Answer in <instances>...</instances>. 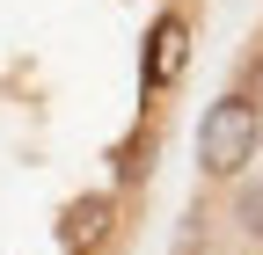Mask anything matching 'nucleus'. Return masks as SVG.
<instances>
[{
	"label": "nucleus",
	"mask_w": 263,
	"mask_h": 255,
	"mask_svg": "<svg viewBox=\"0 0 263 255\" xmlns=\"http://www.w3.org/2000/svg\"><path fill=\"white\" fill-rule=\"evenodd\" d=\"M263 146V102L256 95H219V102L205 110V124H197V168L234 182Z\"/></svg>",
	"instance_id": "nucleus-1"
},
{
	"label": "nucleus",
	"mask_w": 263,
	"mask_h": 255,
	"mask_svg": "<svg viewBox=\"0 0 263 255\" xmlns=\"http://www.w3.org/2000/svg\"><path fill=\"white\" fill-rule=\"evenodd\" d=\"M110 226H117V197H110V189H88V197H73L59 211V248L66 255H95L110 241Z\"/></svg>",
	"instance_id": "nucleus-2"
},
{
	"label": "nucleus",
	"mask_w": 263,
	"mask_h": 255,
	"mask_svg": "<svg viewBox=\"0 0 263 255\" xmlns=\"http://www.w3.org/2000/svg\"><path fill=\"white\" fill-rule=\"evenodd\" d=\"M183 58H190V22H183V15H161V22L146 29V66H139L146 95H161V88H176V73H183Z\"/></svg>",
	"instance_id": "nucleus-3"
},
{
	"label": "nucleus",
	"mask_w": 263,
	"mask_h": 255,
	"mask_svg": "<svg viewBox=\"0 0 263 255\" xmlns=\"http://www.w3.org/2000/svg\"><path fill=\"white\" fill-rule=\"evenodd\" d=\"M234 219H241V233H249V241H263V175H256V182H241Z\"/></svg>",
	"instance_id": "nucleus-4"
}]
</instances>
